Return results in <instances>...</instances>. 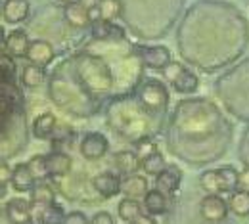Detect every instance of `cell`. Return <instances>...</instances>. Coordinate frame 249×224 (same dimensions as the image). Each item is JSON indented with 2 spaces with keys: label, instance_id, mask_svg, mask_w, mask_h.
<instances>
[{
  "label": "cell",
  "instance_id": "cell-1",
  "mask_svg": "<svg viewBox=\"0 0 249 224\" xmlns=\"http://www.w3.org/2000/svg\"><path fill=\"white\" fill-rule=\"evenodd\" d=\"M138 102L152 113H161L167 109L169 103V90L161 81H148L138 90Z\"/></svg>",
  "mask_w": 249,
  "mask_h": 224
},
{
  "label": "cell",
  "instance_id": "cell-2",
  "mask_svg": "<svg viewBox=\"0 0 249 224\" xmlns=\"http://www.w3.org/2000/svg\"><path fill=\"white\" fill-rule=\"evenodd\" d=\"M165 73H167V77H169V81H171V85H173V88H175L177 92L192 94V92H196L197 86H199V79H197L190 69L182 67L180 64L171 62V65L165 69Z\"/></svg>",
  "mask_w": 249,
  "mask_h": 224
},
{
  "label": "cell",
  "instance_id": "cell-3",
  "mask_svg": "<svg viewBox=\"0 0 249 224\" xmlns=\"http://www.w3.org/2000/svg\"><path fill=\"white\" fill-rule=\"evenodd\" d=\"M136 56L150 69H167L173 62L167 46H136Z\"/></svg>",
  "mask_w": 249,
  "mask_h": 224
},
{
  "label": "cell",
  "instance_id": "cell-4",
  "mask_svg": "<svg viewBox=\"0 0 249 224\" xmlns=\"http://www.w3.org/2000/svg\"><path fill=\"white\" fill-rule=\"evenodd\" d=\"M109 150V142L107 138L102 134V132H89L85 134V138L81 140V146H79V152L85 159L96 161L102 159Z\"/></svg>",
  "mask_w": 249,
  "mask_h": 224
},
{
  "label": "cell",
  "instance_id": "cell-5",
  "mask_svg": "<svg viewBox=\"0 0 249 224\" xmlns=\"http://www.w3.org/2000/svg\"><path fill=\"white\" fill-rule=\"evenodd\" d=\"M199 213L209 223H220L228 215V203L222 195H205L199 203Z\"/></svg>",
  "mask_w": 249,
  "mask_h": 224
},
{
  "label": "cell",
  "instance_id": "cell-6",
  "mask_svg": "<svg viewBox=\"0 0 249 224\" xmlns=\"http://www.w3.org/2000/svg\"><path fill=\"white\" fill-rule=\"evenodd\" d=\"M6 217L10 224H31L33 223V207L29 199L14 197L6 203Z\"/></svg>",
  "mask_w": 249,
  "mask_h": 224
},
{
  "label": "cell",
  "instance_id": "cell-7",
  "mask_svg": "<svg viewBox=\"0 0 249 224\" xmlns=\"http://www.w3.org/2000/svg\"><path fill=\"white\" fill-rule=\"evenodd\" d=\"M94 190L98 192V195H102L104 199H111L117 193L121 192V178L115 172H100L92 178Z\"/></svg>",
  "mask_w": 249,
  "mask_h": 224
},
{
  "label": "cell",
  "instance_id": "cell-8",
  "mask_svg": "<svg viewBox=\"0 0 249 224\" xmlns=\"http://www.w3.org/2000/svg\"><path fill=\"white\" fill-rule=\"evenodd\" d=\"M180 182H182V171L175 165H167L165 171L156 176V190L169 195L180 188Z\"/></svg>",
  "mask_w": 249,
  "mask_h": 224
},
{
  "label": "cell",
  "instance_id": "cell-9",
  "mask_svg": "<svg viewBox=\"0 0 249 224\" xmlns=\"http://www.w3.org/2000/svg\"><path fill=\"white\" fill-rule=\"evenodd\" d=\"M27 60L33 65H38V67H46L54 60V46L48 42V40H31L29 42V48H27Z\"/></svg>",
  "mask_w": 249,
  "mask_h": 224
},
{
  "label": "cell",
  "instance_id": "cell-10",
  "mask_svg": "<svg viewBox=\"0 0 249 224\" xmlns=\"http://www.w3.org/2000/svg\"><path fill=\"white\" fill-rule=\"evenodd\" d=\"M29 10H31L29 0H6L2 6V16L8 23L16 25V23H21L27 19Z\"/></svg>",
  "mask_w": 249,
  "mask_h": 224
},
{
  "label": "cell",
  "instance_id": "cell-11",
  "mask_svg": "<svg viewBox=\"0 0 249 224\" xmlns=\"http://www.w3.org/2000/svg\"><path fill=\"white\" fill-rule=\"evenodd\" d=\"M10 184L16 192L25 193L31 192L33 184H35V178L31 174V169L27 163H18L14 169H12V174H10Z\"/></svg>",
  "mask_w": 249,
  "mask_h": 224
},
{
  "label": "cell",
  "instance_id": "cell-12",
  "mask_svg": "<svg viewBox=\"0 0 249 224\" xmlns=\"http://www.w3.org/2000/svg\"><path fill=\"white\" fill-rule=\"evenodd\" d=\"M44 163L48 176H65L73 167V159L63 152H52L44 155Z\"/></svg>",
  "mask_w": 249,
  "mask_h": 224
},
{
  "label": "cell",
  "instance_id": "cell-13",
  "mask_svg": "<svg viewBox=\"0 0 249 224\" xmlns=\"http://www.w3.org/2000/svg\"><path fill=\"white\" fill-rule=\"evenodd\" d=\"M63 16H65V21H67L73 29H85V27L90 25L89 10H85V8H83L81 4H77V2H69V4H65Z\"/></svg>",
  "mask_w": 249,
  "mask_h": 224
},
{
  "label": "cell",
  "instance_id": "cell-14",
  "mask_svg": "<svg viewBox=\"0 0 249 224\" xmlns=\"http://www.w3.org/2000/svg\"><path fill=\"white\" fill-rule=\"evenodd\" d=\"M148 192V180L140 174H128L121 180V193L126 199H138L144 197Z\"/></svg>",
  "mask_w": 249,
  "mask_h": 224
},
{
  "label": "cell",
  "instance_id": "cell-15",
  "mask_svg": "<svg viewBox=\"0 0 249 224\" xmlns=\"http://www.w3.org/2000/svg\"><path fill=\"white\" fill-rule=\"evenodd\" d=\"M54 197L56 193L52 190V186L46 182V180H35L31 188V207H46V205H52L54 203Z\"/></svg>",
  "mask_w": 249,
  "mask_h": 224
},
{
  "label": "cell",
  "instance_id": "cell-16",
  "mask_svg": "<svg viewBox=\"0 0 249 224\" xmlns=\"http://www.w3.org/2000/svg\"><path fill=\"white\" fill-rule=\"evenodd\" d=\"M215 176H217V186L218 193H232L238 190V171L232 167V165H226V167H220L215 171Z\"/></svg>",
  "mask_w": 249,
  "mask_h": 224
},
{
  "label": "cell",
  "instance_id": "cell-17",
  "mask_svg": "<svg viewBox=\"0 0 249 224\" xmlns=\"http://www.w3.org/2000/svg\"><path fill=\"white\" fill-rule=\"evenodd\" d=\"M144 209L148 211L150 217L154 215H165V211L169 209V197L159 190H148L144 195Z\"/></svg>",
  "mask_w": 249,
  "mask_h": 224
},
{
  "label": "cell",
  "instance_id": "cell-18",
  "mask_svg": "<svg viewBox=\"0 0 249 224\" xmlns=\"http://www.w3.org/2000/svg\"><path fill=\"white\" fill-rule=\"evenodd\" d=\"M56 117L52 113H40L33 123V134L38 140H48L56 130Z\"/></svg>",
  "mask_w": 249,
  "mask_h": 224
},
{
  "label": "cell",
  "instance_id": "cell-19",
  "mask_svg": "<svg viewBox=\"0 0 249 224\" xmlns=\"http://www.w3.org/2000/svg\"><path fill=\"white\" fill-rule=\"evenodd\" d=\"M29 48V38L23 31H12L6 36V50L14 56V58H21L27 54Z\"/></svg>",
  "mask_w": 249,
  "mask_h": 224
},
{
  "label": "cell",
  "instance_id": "cell-20",
  "mask_svg": "<svg viewBox=\"0 0 249 224\" xmlns=\"http://www.w3.org/2000/svg\"><path fill=\"white\" fill-rule=\"evenodd\" d=\"M113 165L119 169L121 174H136V171L140 169V161L134 155V152H119L113 157Z\"/></svg>",
  "mask_w": 249,
  "mask_h": 224
},
{
  "label": "cell",
  "instance_id": "cell-21",
  "mask_svg": "<svg viewBox=\"0 0 249 224\" xmlns=\"http://www.w3.org/2000/svg\"><path fill=\"white\" fill-rule=\"evenodd\" d=\"M228 211H232L234 215L238 217H249V192H242V190H236V192L230 193L228 197Z\"/></svg>",
  "mask_w": 249,
  "mask_h": 224
},
{
  "label": "cell",
  "instance_id": "cell-22",
  "mask_svg": "<svg viewBox=\"0 0 249 224\" xmlns=\"http://www.w3.org/2000/svg\"><path fill=\"white\" fill-rule=\"evenodd\" d=\"M123 12V6L119 0H100L98 4V17L102 21H115Z\"/></svg>",
  "mask_w": 249,
  "mask_h": 224
},
{
  "label": "cell",
  "instance_id": "cell-23",
  "mask_svg": "<svg viewBox=\"0 0 249 224\" xmlns=\"http://www.w3.org/2000/svg\"><path fill=\"white\" fill-rule=\"evenodd\" d=\"M44 67H38V65H25L23 67V73H21V83L27 86V88H36L44 83Z\"/></svg>",
  "mask_w": 249,
  "mask_h": 224
},
{
  "label": "cell",
  "instance_id": "cell-24",
  "mask_svg": "<svg viewBox=\"0 0 249 224\" xmlns=\"http://www.w3.org/2000/svg\"><path fill=\"white\" fill-rule=\"evenodd\" d=\"M65 219V211H63L62 205L58 203H52V205H46L38 211V221L40 224H63Z\"/></svg>",
  "mask_w": 249,
  "mask_h": 224
},
{
  "label": "cell",
  "instance_id": "cell-25",
  "mask_svg": "<svg viewBox=\"0 0 249 224\" xmlns=\"http://www.w3.org/2000/svg\"><path fill=\"white\" fill-rule=\"evenodd\" d=\"M117 213L119 219L124 223H132L138 215H142V205L138 203V199H123L117 205Z\"/></svg>",
  "mask_w": 249,
  "mask_h": 224
},
{
  "label": "cell",
  "instance_id": "cell-26",
  "mask_svg": "<svg viewBox=\"0 0 249 224\" xmlns=\"http://www.w3.org/2000/svg\"><path fill=\"white\" fill-rule=\"evenodd\" d=\"M140 167L144 169V172H146V174H150V176H157L159 172H163V171H165L167 161H165V155H163L161 152H154L150 157H146L144 161H140Z\"/></svg>",
  "mask_w": 249,
  "mask_h": 224
},
{
  "label": "cell",
  "instance_id": "cell-27",
  "mask_svg": "<svg viewBox=\"0 0 249 224\" xmlns=\"http://www.w3.org/2000/svg\"><path fill=\"white\" fill-rule=\"evenodd\" d=\"M92 34L98 38H111V36H121L123 33L121 29H117L115 25H111L109 21H92Z\"/></svg>",
  "mask_w": 249,
  "mask_h": 224
},
{
  "label": "cell",
  "instance_id": "cell-28",
  "mask_svg": "<svg viewBox=\"0 0 249 224\" xmlns=\"http://www.w3.org/2000/svg\"><path fill=\"white\" fill-rule=\"evenodd\" d=\"M154 152H157V146L154 140L142 138V140L136 142V152H134V155L138 157V161H144L146 157H150Z\"/></svg>",
  "mask_w": 249,
  "mask_h": 224
},
{
  "label": "cell",
  "instance_id": "cell-29",
  "mask_svg": "<svg viewBox=\"0 0 249 224\" xmlns=\"http://www.w3.org/2000/svg\"><path fill=\"white\" fill-rule=\"evenodd\" d=\"M29 169H31V174L35 180H44L48 176L46 172V163H44V155H35L29 163Z\"/></svg>",
  "mask_w": 249,
  "mask_h": 224
},
{
  "label": "cell",
  "instance_id": "cell-30",
  "mask_svg": "<svg viewBox=\"0 0 249 224\" xmlns=\"http://www.w3.org/2000/svg\"><path fill=\"white\" fill-rule=\"evenodd\" d=\"M63 224H90V221L87 219L85 213H81V211H71V213L65 215Z\"/></svg>",
  "mask_w": 249,
  "mask_h": 224
},
{
  "label": "cell",
  "instance_id": "cell-31",
  "mask_svg": "<svg viewBox=\"0 0 249 224\" xmlns=\"http://www.w3.org/2000/svg\"><path fill=\"white\" fill-rule=\"evenodd\" d=\"M90 224H115V221H113V217L107 211H100V213H96L92 217Z\"/></svg>",
  "mask_w": 249,
  "mask_h": 224
},
{
  "label": "cell",
  "instance_id": "cell-32",
  "mask_svg": "<svg viewBox=\"0 0 249 224\" xmlns=\"http://www.w3.org/2000/svg\"><path fill=\"white\" fill-rule=\"evenodd\" d=\"M238 190L249 192V167L244 169L242 172H238Z\"/></svg>",
  "mask_w": 249,
  "mask_h": 224
},
{
  "label": "cell",
  "instance_id": "cell-33",
  "mask_svg": "<svg viewBox=\"0 0 249 224\" xmlns=\"http://www.w3.org/2000/svg\"><path fill=\"white\" fill-rule=\"evenodd\" d=\"M10 174H12V169H8L4 163H0V184H8Z\"/></svg>",
  "mask_w": 249,
  "mask_h": 224
},
{
  "label": "cell",
  "instance_id": "cell-34",
  "mask_svg": "<svg viewBox=\"0 0 249 224\" xmlns=\"http://www.w3.org/2000/svg\"><path fill=\"white\" fill-rule=\"evenodd\" d=\"M128 224H157V223H156V219L150 217V215H138L132 223H128Z\"/></svg>",
  "mask_w": 249,
  "mask_h": 224
},
{
  "label": "cell",
  "instance_id": "cell-35",
  "mask_svg": "<svg viewBox=\"0 0 249 224\" xmlns=\"http://www.w3.org/2000/svg\"><path fill=\"white\" fill-rule=\"evenodd\" d=\"M77 4H81L85 10H94V8H98V4H100V0H77Z\"/></svg>",
  "mask_w": 249,
  "mask_h": 224
},
{
  "label": "cell",
  "instance_id": "cell-36",
  "mask_svg": "<svg viewBox=\"0 0 249 224\" xmlns=\"http://www.w3.org/2000/svg\"><path fill=\"white\" fill-rule=\"evenodd\" d=\"M6 195V184H0V199Z\"/></svg>",
  "mask_w": 249,
  "mask_h": 224
},
{
  "label": "cell",
  "instance_id": "cell-37",
  "mask_svg": "<svg viewBox=\"0 0 249 224\" xmlns=\"http://www.w3.org/2000/svg\"><path fill=\"white\" fill-rule=\"evenodd\" d=\"M4 40V29H2V25H0V42Z\"/></svg>",
  "mask_w": 249,
  "mask_h": 224
},
{
  "label": "cell",
  "instance_id": "cell-38",
  "mask_svg": "<svg viewBox=\"0 0 249 224\" xmlns=\"http://www.w3.org/2000/svg\"><path fill=\"white\" fill-rule=\"evenodd\" d=\"M60 2H65V4H69V2H73V0H60Z\"/></svg>",
  "mask_w": 249,
  "mask_h": 224
}]
</instances>
